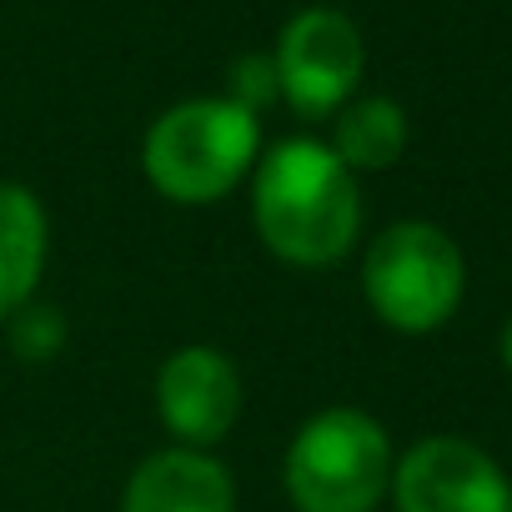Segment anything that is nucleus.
<instances>
[{"mask_svg": "<svg viewBox=\"0 0 512 512\" xmlns=\"http://www.w3.org/2000/svg\"><path fill=\"white\" fill-rule=\"evenodd\" d=\"M277 91H282V86H277V61H272V56H241V61L231 66V96H226V101L246 106L251 116H256V106H267Z\"/></svg>", "mask_w": 512, "mask_h": 512, "instance_id": "obj_12", "label": "nucleus"}, {"mask_svg": "<svg viewBox=\"0 0 512 512\" xmlns=\"http://www.w3.org/2000/svg\"><path fill=\"white\" fill-rule=\"evenodd\" d=\"M6 322H11V347L21 362H51L66 347V317L46 302H26Z\"/></svg>", "mask_w": 512, "mask_h": 512, "instance_id": "obj_11", "label": "nucleus"}, {"mask_svg": "<svg viewBox=\"0 0 512 512\" xmlns=\"http://www.w3.org/2000/svg\"><path fill=\"white\" fill-rule=\"evenodd\" d=\"M402 146H407V116H402V106L387 101V96H367V101H357V106L342 111L337 146L332 151L342 156L347 171H382V166H392L402 156Z\"/></svg>", "mask_w": 512, "mask_h": 512, "instance_id": "obj_10", "label": "nucleus"}, {"mask_svg": "<svg viewBox=\"0 0 512 512\" xmlns=\"http://www.w3.org/2000/svg\"><path fill=\"white\" fill-rule=\"evenodd\" d=\"M397 512H512V487L497 462L462 437L417 442L392 472Z\"/></svg>", "mask_w": 512, "mask_h": 512, "instance_id": "obj_6", "label": "nucleus"}, {"mask_svg": "<svg viewBox=\"0 0 512 512\" xmlns=\"http://www.w3.org/2000/svg\"><path fill=\"white\" fill-rule=\"evenodd\" d=\"M277 86L297 116H332L362 81V36L342 11H302L277 46Z\"/></svg>", "mask_w": 512, "mask_h": 512, "instance_id": "obj_5", "label": "nucleus"}, {"mask_svg": "<svg viewBox=\"0 0 512 512\" xmlns=\"http://www.w3.org/2000/svg\"><path fill=\"white\" fill-rule=\"evenodd\" d=\"M51 221L36 191L0 181V317L21 312L36 297V282L46 272Z\"/></svg>", "mask_w": 512, "mask_h": 512, "instance_id": "obj_9", "label": "nucleus"}, {"mask_svg": "<svg viewBox=\"0 0 512 512\" xmlns=\"http://www.w3.org/2000/svg\"><path fill=\"white\" fill-rule=\"evenodd\" d=\"M392 487V442L377 417L327 407L287 447V497L297 512H372Z\"/></svg>", "mask_w": 512, "mask_h": 512, "instance_id": "obj_3", "label": "nucleus"}, {"mask_svg": "<svg viewBox=\"0 0 512 512\" xmlns=\"http://www.w3.org/2000/svg\"><path fill=\"white\" fill-rule=\"evenodd\" d=\"M502 357H507V367H512V322H507V332H502Z\"/></svg>", "mask_w": 512, "mask_h": 512, "instance_id": "obj_13", "label": "nucleus"}, {"mask_svg": "<svg viewBox=\"0 0 512 512\" xmlns=\"http://www.w3.org/2000/svg\"><path fill=\"white\" fill-rule=\"evenodd\" d=\"M362 292L392 332H437L462 302V251L432 221H397L367 246Z\"/></svg>", "mask_w": 512, "mask_h": 512, "instance_id": "obj_4", "label": "nucleus"}, {"mask_svg": "<svg viewBox=\"0 0 512 512\" xmlns=\"http://www.w3.org/2000/svg\"><path fill=\"white\" fill-rule=\"evenodd\" d=\"M262 151V126L236 101H181L146 131L141 171L181 206L221 201Z\"/></svg>", "mask_w": 512, "mask_h": 512, "instance_id": "obj_2", "label": "nucleus"}, {"mask_svg": "<svg viewBox=\"0 0 512 512\" xmlns=\"http://www.w3.org/2000/svg\"><path fill=\"white\" fill-rule=\"evenodd\" d=\"M256 236L292 267H332L352 251L362 226L357 181L322 141H282L256 166L251 191Z\"/></svg>", "mask_w": 512, "mask_h": 512, "instance_id": "obj_1", "label": "nucleus"}, {"mask_svg": "<svg viewBox=\"0 0 512 512\" xmlns=\"http://www.w3.org/2000/svg\"><path fill=\"white\" fill-rule=\"evenodd\" d=\"M121 512H236V487L211 452L166 447L131 472Z\"/></svg>", "mask_w": 512, "mask_h": 512, "instance_id": "obj_8", "label": "nucleus"}, {"mask_svg": "<svg viewBox=\"0 0 512 512\" xmlns=\"http://www.w3.org/2000/svg\"><path fill=\"white\" fill-rule=\"evenodd\" d=\"M156 412L181 447H216L241 417V372L221 347H176L156 372Z\"/></svg>", "mask_w": 512, "mask_h": 512, "instance_id": "obj_7", "label": "nucleus"}]
</instances>
